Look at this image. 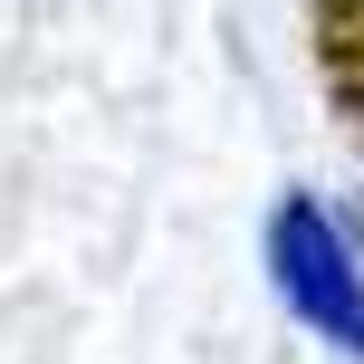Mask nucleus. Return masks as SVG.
Returning <instances> with one entry per match:
<instances>
[{
	"mask_svg": "<svg viewBox=\"0 0 364 364\" xmlns=\"http://www.w3.org/2000/svg\"><path fill=\"white\" fill-rule=\"evenodd\" d=\"M259 278L297 336H316L336 364H364V230L346 201H326L316 182H278L259 211Z\"/></svg>",
	"mask_w": 364,
	"mask_h": 364,
	"instance_id": "obj_1",
	"label": "nucleus"
}]
</instances>
